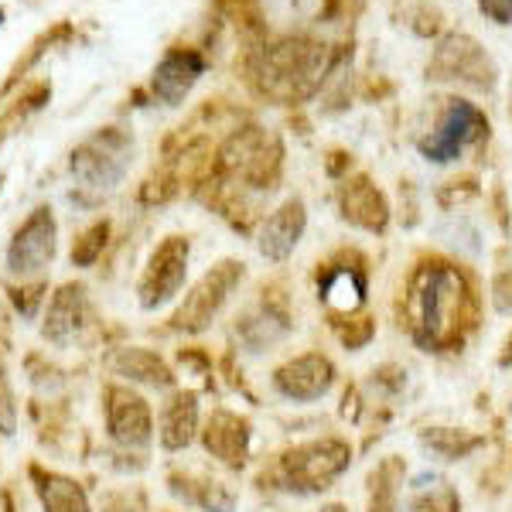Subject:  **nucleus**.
Masks as SVG:
<instances>
[{
	"instance_id": "obj_1",
	"label": "nucleus",
	"mask_w": 512,
	"mask_h": 512,
	"mask_svg": "<svg viewBox=\"0 0 512 512\" xmlns=\"http://www.w3.org/2000/svg\"><path fill=\"white\" fill-rule=\"evenodd\" d=\"M461 301H465V284L454 270L441 267V263L420 270L414 280V297H410L420 342L434 345V349L451 345L461 325Z\"/></svg>"
},
{
	"instance_id": "obj_2",
	"label": "nucleus",
	"mask_w": 512,
	"mask_h": 512,
	"mask_svg": "<svg viewBox=\"0 0 512 512\" xmlns=\"http://www.w3.org/2000/svg\"><path fill=\"white\" fill-rule=\"evenodd\" d=\"M127 164H130L127 140L117 134H99L96 140H89L82 151H76V158H72V175H76L79 185L89 188V192H110V188L120 185Z\"/></svg>"
},
{
	"instance_id": "obj_3",
	"label": "nucleus",
	"mask_w": 512,
	"mask_h": 512,
	"mask_svg": "<svg viewBox=\"0 0 512 512\" xmlns=\"http://www.w3.org/2000/svg\"><path fill=\"white\" fill-rule=\"evenodd\" d=\"M287 475L297 489L304 492H315V489H325L332 478H338L349 468V444L342 441H315V444H304L287 454Z\"/></svg>"
},
{
	"instance_id": "obj_4",
	"label": "nucleus",
	"mask_w": 512,
	"mask_h": 512,
	"mask_svg": "<svg viewBox=\"0 0 512 512\" xmlns=\"http://www.w3.org/2000/svg\"><path fill=\"white\" fill-rule=\"evenodd\" d=\"M482 130H485V120L472 103H454L451 110L444 113L441 127L424 140L427 161H437V164L454 161L472 140H478Z\"/></svg>"
},
{
	"instance_id": "obj_5",
	"label": "nucleus",
	"mask_w": 512,
	"mask_h": 512,
	"mask_svg": "<svg viewBox=\"0 0 512 512\" xmlns=\"http://www.w3.org/2000/svg\"><path fill=\"white\" fill-rule=\"evenodd\" d=\"M335 369L325 355H301V359L287 362L277 373V390L287 396V400H318L332 390Z\"/></svg>"
},
{
	"instance_id": "obj_6",
	"label": "nucleus",
	"mask_w": 512,
	"mask_h": 512,
	"mask_svg": "<svg viewBox=\"0 0 512 512\" xmlns=\"http://www.w3.org/2000/svg\"><path fill=\"white\" fill-rule=\"evenodd\" d=\"M55 250V226L48 209H41L38 216H31L24 222V229L18 233L11 246V270L14 274H31V270H41L48 260H52Z\"/></svg>"
},
{
	"instance_id": "obj_7",
	"label": "nucleus",
	"mask_w": 512,
	"mask_h": 512,
	"mask_svg": "<svg viewBox=\"0 0 512 512\" xmlns=\"http://www.w3.org/2000/svg\"><path fill=\"white\" fill-rule=\"evenodd\" d=\"M185 263H188V243L171 239V243L161 246L158 256H154V263H151L147 284H144V304H147V308H154V304L175 297L181 280H185Z\"/></svg>"
},
{
	"instance_id": "obj_8",
	"label": "nucleus",
	"mask_w": 512,
	"mask_h": 512,
	"mask_svg": "<svg viewBox=\"0 0 512 512\" xmlns=\"http://www.w3.org/2000/svg\"><path fill=\"white\" fill-rule=\"evenodd\" d=\"M202 76V59L195 52H171L154 72V96H161L168 106H178Z\"/></svg>"
},
{
	"instance_id": "obj_9",
	"label": "nucleus",
	"mask_w": 512,
	"mask_h": 512,
	"mask_svg": "<svg viewBox=\"0 0 512 512\" xmlns=\"http://www.w3.org/2000/svg\"><path fill=\"white\" fill-rule=\"evenodd\" d=\"M301 233H304V205L287 202L284 209L274 212V216L267 219V226H263V233H260L263 256H270V260H284V256L297 246Z\"/></svg>"
},
{
	"instance_id": "obj_10",
	"label": "nucleus",
	"mask_w": 512,
	"mask_h": 512,
	"mask_svg": "<svg viewBox=\"0 0 512 512\" xmlns=\"http://www.w3.org/2000/svg\"><path fill=\"white\" fill-rule=\"evenodd\" d=\"M110 427L113 437L123 444H147L151 441V414H147L144 400L134 393H113L110 403Z\"/></svg>"
},
{
	"instance_id": "obj_11",
	"label": "nucleus",
	"mask_w": 512,
	"mask_h": 512,
	"mask_svg": "<svg viewBox=\"0 0 512 512\" xmlns=\"http://www.w3.org/2000/svg\"><path fill=\"white\" fill-rule=\"evenodd\" d=\"M243 274V270H236V263H222V270L216 274H209L202 280V287L195 291V297L188 301V325L192 328H202L205 321L219 311V304L226 301L229 287L236 284V277Z\"/></svg>"
},
{
	"instance_id": "obj_12",
	"label": "nucleus",
	"mask_w": 512,
	"mask_h": 512,
	"mask_svg": "<svg viewBox=\"0 0 512 512\" xmlns=\"http://www.w3.org/2000/svg\"><path fill=\"white\" fill-rule=\"evenodd\" d=\"M345 216L355 219L366 229H383L386 226V205L369 181H355L349 192H345Z\"/></svg>"
},
{
	"instance_id": "obj_13",
	"label": "nucleus",
	"mask_w": 512,
	"mask_h": 512,
	"mask_svg": "<svg viewBox=\"0 0 512 512\" xmlns=\"http://www.w3.org/2000/svg\"><path fill=\"white\" fill-rule=\"evenodd\" d=\"M205 444H209L212 454H219L222 461H229V465H239L246 454V427L239 424V420L219 414L216 424L209 427V434H205Z\"/></svg>"
},
{
	"instance_id": "obj_14",
	"label": "nucleus",
	"mask_w": 512,
	"mask_h": 512,
	"mask_svg": "<svg viewBox=\"0 0 512 512\" xmlns=\"http://www.w3.org/2000/svg\"><path fill=\"white\" fill-rule=\"evenodd\" d=\"M195 431V400L192 396H178L168 410H164V444L168 448H185Z\"/></svg>"
},
{
	"instance_id": "obj_15",
	"label": "nucleus",
	"mask_w": 512,
	"mask_h": 512,
	"mask_svg": "<svg viewBox=\"0 0 512 512\" xmlns=\"http://www.w3.org/2000/svg\"><path fill=\"white\" fill-rule=\"evenodd\" d=\"M461 502L448 482H437V478H420L417 495L410 512H458Z\"/></svg>"
},
{
	"instance_id": "obj_16",
	"label": "nucleus",
	"mask_w": 512,
	"mask_h": 512,
	"mask_svg": "<svg viewBox=\"0 0 512 512\" xmlns=\"http://www.w3.org/2000/svg\"><path fill=\"white\" fill-rule=\"evenodd\" d=\"M325 301L332 304L335 311H355L362 304V280L352 277L349 270H335V274L325 280Z\"/></svg>"
},
{
	"instance_id": "obj_17",
	"label": "nucleus",
	"mask_w": 512,
	"mask_h": 512,
	"mask_svg": "<svg viewBox=\"0 0 512 512\" xmlns=\"http://www.w3.org/2000/svg\"><path fill=\"white\" fill-rule=\"evenodd\" d=\"M424 444L431 448L434 454H441V458H461V454H468L478 444V437H465V434H454V431H431L424 437Z\"/></svg>"
},
{
	"instance_id": "obj_18",
	"label": "nucleus",
	"mask_w": 512,
	"mask_h": 512,
	"mask_svg": "<svg viewBox=\"0 0 512 512\" xmlns=\"http://www.w3.org/2000/svg\"><path fill=\"white\" fill-rule=\"evenodd\" d=\"M123 366H127L137 379H147V383H168V369L144 352H130L127 359H123Z\"/></svg>"
},
{
	"instance_id": "obj_19",
	"label": "nucleus",
	"mask_w": 512,
	"mask_h": 512,
	"mask_svg": "<svg viewBox=\"0 0 512 512\" xmlns=\"http://www.w3.org/2000/svg\"><path fill=\"white\" fill-rule=\"evenodd\" d=\"M0 427H4V434L14 431V407H11V393H7L4 373H0Z\"/></svg>"
},
{
	"instance_id": "obj_20",
	"label": "nucleus",
	"mask_w": 512,
	"mask_h": 512,
	"mask_svg": "<svg viewBox=\"0 0 512 512\" xmlns=\"http://www.w3.org/2000/svg\"><path fill=\"white\" fill-rule=\"evenodd\" d=\"M499 21H512V0H482Z\"/></svg>"
},
{
	"instance_id": "obj_21",
	"label": "nucleus",
	"mask_w": 512,
	"mask_h": 512,
	"mask_svg": "<svg viewBox=\"0 0 512 512\" xmlns=\"http://www.w3.org/2000/svg\"><path fill=\"white\" fill-rule=\"evenodd\" d=\"M325 512H345V509H338V506H332V509H325Z\"/></svg>"
},
{
	"instance_id": "obj_22",
	"label": "nucleus",
	"mask_w": 512,
	"mask_h": 512,
	"mask_svg": "<svg viewBox=\"0 0 512 512\" xmlns=\"http://www.w3.org/2000/svg\"><path fill=\"white\" fill-rule=\"evenodd\" d=\"M509 359H512V338H509Z\"/></svg>"
}]
</instances>
